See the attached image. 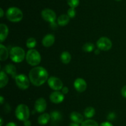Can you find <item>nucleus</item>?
Returning a JSON list of instances; mask_svg holds the SVG:
<instances>
[{
    "mask_svg": "<svg viewBox=\"0 0 126 126\" xmlns=\"http://www.w3.org/2000/svg\"><path fill=\"white\" fill-rule=\"evenodd\" d=\"M8 81L9 79L7 75H6L4 72L1 71V74H0V86H1V88L7 85Z\"/></svg>",
    "mask_w": 126,
    "mask_h": 126,
    "instance_id": "6ab92c4d",
    "label": "nucleus"
},
{
    "mask_svg": "<svg viewBox=\"0 0 126 126\" xmlns=\"http://www.w3.org/2000/svg\"><path fill=\"white\" fill-rule=\"evenodd\" d=\"M74 86L78 92L82 93L86 90L87 84L84 79L81 78H78L74 82Z\"/></svg>",
    "mask_w": 126,
    "mask_h": 126,
    "instance_id": "9d476101",
    "label": "nucleus"
},
{
    "mask_svg": "<svg viewBox=\"0 0 126 126\" xmlns=\"http://www.w3.org/2000/svg\"><path fill=\"white\" fill-rule=\"evenodd\" d=\"M47 107L46 101L43 98H39L36 101L34 108L38 112H43Z\"/></svg>",
    "mask_w": 126,
    "mask_h": 126,
    "instance_id": "9b49d317",
    "label": "nucleus"
},
{
    "mask_svg": "<svg viewBox=\"0 0 126 126\" xmlns=\"http://www.w3.org/2000/svg\"><path fill=\"white\" fill-rule=\"evenodd\" d=\"M94 49V45L92 43H86L82 46V50L85 52H91Z\"/></svg>",
    "mask_w": 126,
    "mask_h": 126,
    "instance_id": "b1692460",
    "label": "nucleus"
},
{
    "mask_svg": "<svg viewBox=\"0 0 126 126\" xmlns=\"http://www.w3.org/2000/svg\"><path fill=\"white\" fill-rule=\"evenodd\" d=\"M6 126H17L16 123H14V122H9V123H7V124H6Z\"/></svg>",
    "mask_w": 126,
    "mask_h": 126,
    "instance_id": "72a5a7b5",
    "label": "nucleus"
},
{
    "mask_svg": "<svg viewBox=\"0 0 126 126\" xmlns=\"http://www.w3.org/2000/svg\"><path fill=\"white\" fill-rule=\"evenodd\" d=\"M70 119L73 122L79 124H82L84 122L83 116L81 114L76 112V111H74V112H71V114H70Z\"/></svg>",
    "mask_w": 126,
    "mask_h": 126,
    "instance_id": "4468645a",
    "label": "nucleus"
},
{
    "mask_svg": "<svg viewBox=\"0 0 126 126\" xmlns=\"http://www.w3.org/2000/svg\"><path fill=\"white\" fill-rule=\"evenodd\" d=\"M70 21V17L68 15L62 14L57 19L58 24L60 26H65Z\"/></svg>",
    "mask_w": 126,
    "mask_h": 126,
    "instance_id": "f3484780",
    "label": "nucleus"
},
{
    "mask_svg": "<svg viewBox=\"0 0 126 126\" xmlns=\"http://www.w3.org/2000/svg\"><path fill=\"white\" fill-rule=\"evenodd\" d=\"M47 83L49 86L51 88L52 90H60L63 88V83L60 79L55 77H50L47 80Z\"/></svg>",
    "mask_w": 126,
    "mask_h": 126,
    "instance_id": "6e6552de",
    "label": "nucleus"
},
{
    "mask_svg": "<svg viewBox=\"0 0 126 126\" xmlns=\"http://www.w3.org/2000/svg\"><path fill=\"white\" fill-rule=\"evenodd\" d=\"M0 50H1V53H0V60L1 61L6 60L9 56V52L7 48L3 45L1 44L0 45Z\"/></svg>",
    "mask_w": 126,
    "mask_h": 126,
    "instance_id": "a211bd4d",
    "label": "nucleus"
},
{
    "mask_svg": "<svg viewBox=\"0 0 126 126\" xmlns=\"http://www.w3.org/2000/svg\"><path fill=\"white\" fill-rule=\"evenodd\" d=\"M60 58H61V61L63 64H68L71 61V54H70V53L68 51H63L61 54V56H60Z\"/></svg>",
    "mask_w": 126,
    "mask_h": 126,
    "instance_id": "412c9836",
    "label": "nucleus"
},
{
    "mask_svg": "<svg viewBox=\"0 0 126 126\" xmlns=\"http://www.w3.org/2000/svg\"><path fill=\"white\" fill-rule=\"evenodd\" d=\"M50 119V116L48 113H43L38 117V122L39 124L44 126L49 122Z\"/></svg>",
    "mask_w": 126,
    "mask_h": 126,
    "instance_id": "dca6fc26",
    "label": "nucleus"
},
{
    "mask_svg": "<svg viewBox=\"0 0 126 126\" xmlns=\"http://www.w3.org/2000/svg\"><path fill=\"white\" fill-rule=\"evenodd\" d=\"M55 42V37L52 34H47L43 38L42 40L43 45L45 47H50Z\"/></svg>",
    "mask_w": 126,
    "mask_h": 126,
    "instance_id": "ddd939ff",
    "label": "nucleus"
},
{
    "mask_svg": "<svg viewBox=\"0 0 126 126\" xmlns=\"http://www.w3.org/2000/svg\"><path fill=\"white\" fill-rule=\"evenodd\" d=\"M95 54H99V53H100V51H99V50H98V49H96L95 51Z\"/></svg>",
    "mask_w": 126,
    "mask_h": 126,
    "instance_id": "ea45409f",
    "label": "nucleus"
},
{
    "mask_svg": "<svg viewBox=\"0 0 126 126\" xmlns=\"http://www.w3.org/2000/svg\"><path fill=\"white\" fill-rule=\"evenodd\" d=\"M6 17L9 21L13 22H18L23 18V13L20 9L16 7H10L6 12Z\"/></svg>",
    "mask_w": 126,
    "mask_h": 126,
    "instance_id": "f03ea898",
    "label": "nucleus"
},
{
    "mask_svg": "<svg viewBox=\"0 0 126 126\" xmlns=\"http://www.w3.org/2000/svg\"><path fill=\"white\" fill-rule=\"evenodd\" d=\"M23 124L25 126H31L32 123H31V121L29 120H26V121H23Z\"/></svg>",
    "mask_w": 126,
    "mask_h": 126,
    "instance_id": "2f4dec72",
    "label": "nucleus"
},
{
    "mask_svg": "<svg viewBox=\"0 0 126 126\" xmlns=\"http://www.w3.org/2000/svg\"><path fill=\"white\" fill-rule=\"evenodd\" d=\"M41 16L44 21L52 23L55 22L56 19V14L53 10L45 9L41 12Z\"/></svg>",
    "mask_w": 126,
    "mask_h": 126,
    "instance_id": "1a4fd4ad",
    "label": "nucleus"
},
{
    "mask_svg": "<svg viewBox=\"0 0 126 126\" xmlns=\"http://www.w3.org/2000/svg\"><path fill=\"white\" fill-rule=\"evenodd\" d=\"M50 100L55 104H59L62 102L64 100V95L59 91H54L50 95Z\"/></svg>",
    "mask_w": 126,
    "mask_h": 126,
    "instance_id": "f8f14e48",
    "label": "nucleus"
},
{
    "mask_svg": "<svg viewBox=\"0 0 126 126\" xmlns=\"http://www.w3.org/2000/svg\"><path fill=\"white\" fill-rule=\"evenodd\" d=\"M81 126H98V124L97 122L94 120L92 119H88L86 121H84L82 124H81Z\"/></svg>",
    "mask_w": 126,
    "mask_h": 126,
    "instance_id": "393cba45",
    "label": "nucleus"
},
{
    "mask_svg": "<svg viewBox=\"0 0 126 126\" xmlns=\"http://www.w3.org/2000/svg\"><path fill=\"white\" fill-rule=\"evenodd\" d=\"M3 100H4L3 97H2V96H0V103H1V105H2V104L3 103Z\"/></svg>",
    "mask_w": 126,
    "mask_h": 126,
    "instance_id": "4c0bfd02",
    "label": "nucleus"
},
{
    "mask_svg": "<svg viewBox=\"0 0 126 126\" xmlns=\"http://www.w3.org/2000/svg\"><path fill=\"white\" fill-rule=\"evenodd\" d=\"M25 56V51L18 46L13 47L10 51V57L14 63H21L23 61Z\"/></svg>",
    "mask_w": 126,
    "mask_h": 126,
    "instance_id": "20e7f679",
    "label": "nucleus"
},
{
    "mask_svg": "<svg viewBox=\"0 0 126 126\" xmlns=\"http://www.w3.org/2000/svg\"><path fill=\"white\" fill-rule=\"evenodd\" d=\"M16 84L17 86L22 90H26L30 86V81L28 78L23 74L16 75L15 77Z\"/></svg>",
    "mask_w": 126,
    "mask_h": 126,
    "instance_id": "423d86ee",
    "label": "nucleus"
},
{
    "mask_svg": "<svg viewBox=\"0 0 126 126\" xmlns=\"http://www.w3.org/2000/svg\"><path fill=\"white\" fill-rule=\"evenodd\" d=\"M0 121H1V123H0V126H2V124H3V120H2V117L0 118Z\"/></svg>",
    "mask_w": 126,
    "mask_h": 126,
    "instance_id": "58836bf2",
    "label": "nucleus"
},
{
    "mask_svg": "<svg viewBox=\"0 0 126 126\" xmlns=\"http://www.w3.org/2000/svg\"><path fill=\"white\" fill-rule=\"evenodd\" d=\"M114 118H115V114H114V113L112 112V113H110V114H108V119L112 121V120L114 119Z\"/></svg>",
    "mask_w": 126,
    "mask_h": 126,
    "instance_id": "7c9ffc66",
    "label": "nucleus"
},
{
    "mask_svg": "<svg viewBox=\"0 0 126 126\" xmlns=\"http://www.w3.org/2000/svg\"><path fill=\"white\" fill-rule=\"evenodd\" d=\"M67 3L71 7L75 8L78 6L79 4V0H67Z\"/></svg>",
    "mask_w": 126,
    "mask_h": 126,
    "instance_id": "bb28decb",
    "label": "nucleus"
},
{
    "mask_svg": "<svg viewBox=\"0 0 126 126\" xmlns=\"http://www.w3.org/2000/svg\"><path fill=\"white\" fill-rule=\"evenodd\" d=\"M29 78L33 85L41 86L47 80L48 73L43 67H36L30 71Z\"/></svg>",
    "mask_w": 126,
    "mask_h": 126,
    "instance_id": "f257e3e1",
    "label": "nucleus"
},
{
    "mask_svg": "<svg viewBox=\"0 0 126 126\" xmlns=\"http://www.w3.org/2000/svg\"><path fill=\"white\" fill-rule=\"evenodd\" d=\"M16 116L20 121L28 120L30 117V109L28 106L23 104L18 105L16 109Z\"/></svg>",
    "mask_w": 126,
    "mask_h": 126,
    "instance_id": "39448f33",
    "label": "nucleus"
},
{
    "mask_svg": "<svg viewBox=\"0 0 126 126\" xmlns=\"http://www.w3.org/2000/svg\"><path fill=\"white\" fill-rule=\"evenodd\" d=\"M69 126H79V124L75 123V122H72V123L70 124Z\"/></svg>",
    "mask_w": 126,
    "mask_h": 126,
    "instance_id": "c9c22d12",
    "label": "nucleus"
},
{
    "mask_svg": "<svg viewBox=\"0 0 126 126\" xmlns=\"http://www.w3.org/2000/svg\"><path fill=\"white\" fill-rule=\"evenodd\" d=\"M50 26H51V27L53 28V29H54V28H57V25L55 24V22H52V23H50Z\"/></svg>",
    "mask_w": 126,
    "mask_h": 126,
    "instance_id": "f704fd0d",
    "label": "nucleus"
},
{
    "mask_svg": "<svg viewBox=\"0 0 126 126\" xmlns=\"http://www.w3.org/2000/svg\"><path fill=\"white\" fill-rule=\"evenodd\" d=\"M100 126H113V125L112 124L111 122H108V121H105V122H103L100 125Z\"/></svg>",
    "mask_w": 126,
    "mask_h": 126,
    "instance_id": "c85d7f7f",
    "label": "nucleus"
},
{
    "mask_svg": "<svg viewBox=\"0 0 126 126\" xmlns=\"http://www.w3.org/2000/svg\"><path fill=\"white\" fill-rule=\"evenodd\" d=\"M50 119H52V121L53 122H55V121H58L61 120L62 119V114L60 112L57 111H52V112L50 113Z\"/></svg>",
    "mask_w": 126,
    "mask_h": 126,
    "instance_id": "5701e85b",
    "label": "nucleus"
},
{
    "mask_svg": "<svg viewBox=\"0 0 126 126\" xmlns=\"http://www.w3.org/2000/svg\"><path fill=\"white\" fill-rule=\"evenodd\" d=\"M5 70L6 73L12 75L13 77H16V68L13 64H7L5 67Z\"/></svg>",
    "mask_w": 126,
    "mask_h": 126,
    "instance_id": "aec40b11",
    "label": "nucleus"
},
{
    "mask_svg": "<svg viewBox=\"0 0 126 126\" xmlns=\"http://www.w3.org/2000/svg\"><path fill=\"white\" fill-rule=\"evenodd\" d=\"M97 47L99 49L103 51H108L111 48L112 42L107 37H101L97 42Z\"/></svg>",
    "mask_w": 126,
    "mask_h": 126,
    "instance_id": "0eeeda50",
    "label": "nucleus"
},
{
    "mask_svg": "<svg viewBox=\"0 0 126 126\" xmlns=\"http://www.w3.org/2000/svg\"><path fill=\"white\" fill-rule=\"evenodd\" d=\"M9 30L7 26L4 23L0 25V42L2 43L6 40L8 35Z\"/></svg>",
    "mask_w": 126,
    "mask_h": 126,
    "instance_id": "2eb2a0df",
    "label": "nucleus"
},
{
    "mask_svg": "<svg viewBox=\"0 0 126 126\" xmlns=\"http://www.w3.org/2000/svg\"><path fill=\"white\" fill-rule=\"evenodd\" d=\"M26 44H27V46L28 48L32 49V48H34L36 45V41L34 38H29L27 40Z\"/></svg>",
    "mask_w": 126,
    "mask_h": 126,
    "instance_id": "a878e982",
    "label": "nucleus"
},
{
    "mask_svg": "<svg viewBox=\"0 0 126 126\" xmlns=\"http://www.w3.org/2000/svg\"><path fill=\"white\" fill-rule=\"evenodd\" d=\"M68 91H69V90H68V87H66V86H64V87H63L62 93L63 94L68 93Z\"/></svg>",
    "mask_w": 126,
    "mask_h": 126,
    "instance_id": "473e14b6",
    "label": "nucleus"
},
{
    "mask_svg": "<svg viewBox=\"0 0 126 126\" xmlns=\"http://www.w3.org/2000/svg\"><path fill=\"white\" fill-rule=\"evenodd\" d=\"M84 113L85 117H87V118H91L95 115V110L93 107L89 106V107H87L85 109Z\"/></svg>",
    "mask_w": 126,
    "mask_h": 126,
    "instance_id": "4be33fe9",
    "label": "nucleus"
},
{
    "mask_svg": "<svg viewBox=\"0 0 126 126\" xmlns=\"http://www.w3.org/2000/svg\"><path fill=\"white\" fill-rule=\"evenodd\" d=\"M0 12H1V14H0V17L2 18L4 16V12H3V10H2V8L0 9Z\"/></svg>",
    "mask_w": 126,
    "mask_h": 126,
    "instance_id": "e433bc0d",
    "label": "nucleus"
},
{
    "mask_svg": "<svg viewBox=\"0 0 126 126\" xmlns=\"http://www.w3.org/2000/svg\"><path fill=\"white\" fill-rule=\"evenodd\" d=\"M116 1H121V0H116Z\"/></svg>",
    "mask_w": 126,
    "mask_h": 126,
    "instance_id": "a19ab883",
    "label": "nucleus"
},
{
    "mask_svg": "<svg viewBox=\"0 0 126 126\" xmlns=\"http://www.w3.org/2000/svg\"><path fill=\"white\" fill-rule=\"evenodd\" d=\"M76 10L75 8H73V7H70L67 11L68 16L70 17V18H73L76 16Z\"/></svg>",
    "mask_w": 126,
    "mask_h": 126,
    "instance_id": "cd10ccee",
    "label": "nucleus"
},
{
    "mask_svg": "<svg viewBox=\"0 0 126 126\" xmlns=\"http://www.w3.org/2000/svg\"><path fill=\"white\" fill-rule=\"evenodd\" d=\"M121 94L123 97L126 98V85L123 86L121 89Z\"/></svg>",
    "mask_w": 126,
    "mask_h": 126,
    "instance_id": "c756f323",
    "label": "nucleus"
},
{
    "mask_svg": "<svg viewBox=\"0 0 126 126\" xmlns=\"http://www.w3.org/2000/svg\"><path fill=\"white\" fill-rule=\"evenodd\" d=\"M26 60L30 65L35 66L40 63L41 58L38 51L34 49H30L27 52L26 55Z\"/></svg>",
    "mask_w": 126,
    "mask_h": 126,
    "instance_id": "7ed1b4c3",
    "label": "nucleus"
}]
</instances>
